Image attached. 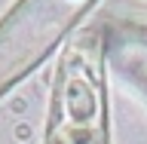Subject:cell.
I'll list each match as a JSON object with an SVG mask.
<instances>
[{"label": "cell", "mask_w": 147, "mask_h": 144, "mask_svg": "<svg viewBox=\"0 0 147 144\" xmlns=\"http://www.w3.org/2000/svg\"><path fill=\"white\" fill-rule=\"evenodd\" d=\"M46 144H107L98 40L67 49L55 83Z\"/></svg>", "instance_id": "6da1fadb"}, {"label": "cell", "mask_w": 147, "mask_h": 144, "mask_svg": "<svg viewBox=\"0 0 147 144\" xmlns=\"http://www.w3.org/2000/svg\"><path fill=\"white\" fill-rule=\"evenodd\" d=\"M95 0H18L0 22V95L34 68Z\"/></svg>", "instance_id": "7a4b0ae2"}]
</instances>
